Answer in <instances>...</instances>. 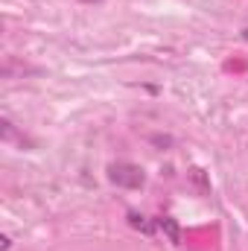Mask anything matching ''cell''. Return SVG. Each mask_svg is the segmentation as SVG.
I'll return each mask as SVG.
<instances>
[{"label":"cell","instance_id":"obj_1","mask_svg":"<svg viewBox=\"0 0 248 251\" xmlns=\"http://www.w3.org/2000/svg\"><path fill=\"white\" fill-rule=\"evenodd\" d=\"M108 178L120 187H143V170L134 164H111Z\"/></svg>","mask_w":248,"mask_h":251},{"label":"cell","instance_id":"obj_2","mask_svg":"<svg viewBox=\"0 0 248 251\" xmlns=\"http://www.w3.org/2000/svg\"><path fill=\"white\" fill-rule=\"evenodd\" d=\"M155 225L170 237V243H175V246L181 243V228H178V222H175L173 216H158V219H155Z\"/></svg>","mask_w":248,"mask_h":251},{"label":"cell","instance_id":"obj_3","mask_svg":"<svg viewBox=\"0 0 248 251\" xmlns=\"http://www.w3.org/2000/svg\"><path fill=\"white\" fill-rule=\"evenodd\" d=\"M128 225L143 231V234H155V228H158L155 222H146V216H137V213H128Z\"/></svg>","mask_w":248,"mask_h":251},{"label":"cell","instance_id":"obj_4","mask_svg":"<svg viewBox=\"0 0 248 251\" xmlns=\"http://www.w3.org/2000/svg\"><path fill=\"white\" fill-rule=\"evenodd\" d=\"M12 249V240L9 237H0V251H9Z\"/></svg>","mask_w":248,"mask_h":251},{"label":"cell","instance_id":"obj_5","mask_svg":"<svg viewBox=\"0 0 248 251\" xmlns=\"http://www.w3.org/2000/svg\"><path fill=\"white\" fill-rule=\"evenodd\" d=\"M243 38H246V41H248V26H246V29H243Z\"/></svg>","mask_w":248,"mask_h":251}]
</instances>
